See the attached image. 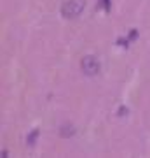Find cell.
<instances>
[{
    "instance_id": "2",
    "label": "cell",
    "mask_w": 150,
    "mask_h": 158,
    "mask_svg": "<svg viewBox=\"0 0 150 158\" xmlns=\"http://www.w3.org/2000/svg\"><path fill=\"white\" fill-rule=\"evenodd\" d=\"M80 67H82V72L86 76H96L100 72V62L96 56H84L80 62Z\"/></svg>"
},
{
    "instance_id": "1",
    "label": "cell",
    "mask_w": 150,
    "mask_h": 158,
    "mask_svg": "<svg viewBox=\"0 0 150 158\" xmlns=\"http://www.w3.org/2000/svg\"><path fill=\"white\" fill-rule=\"evenodd\" d=\"M84 7H86V0H67L61 6V14L68 19H72L84 11Z\"/></svg>"
},
{
    "instance_id": "3",
    "label": "cell",
    "mask_w": 150,
    "mask_h": 158,
    "mask_svg": "<svg viewBox=\"0 0 150 158\" xmlns=\"http://www.w3.org/2000/svg\"><path fill=\"white\" fill-rule=\"evenodd\" d=\"M75 132H77V128H75L73 125L65 123V125H61V128H60V135L61 137H72V135H75Z\"/></svg>"
}]
</instances>
